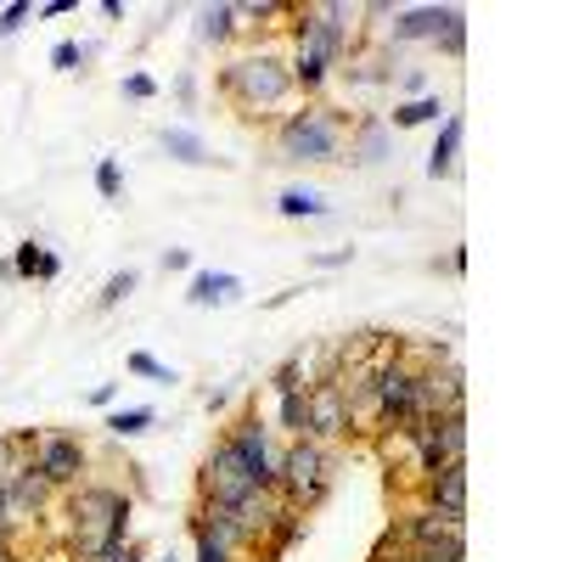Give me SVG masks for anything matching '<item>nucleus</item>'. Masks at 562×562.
<instances>
[{"mask_svg": "<svg viewBox=\"0 0 562 562\" xmlns=\"http://www.w3.org/2000/svg\"><path fill=\"white\" fill-rule=\"evenodd\" d=\"M119 540H130V495L108 484H74L68 495V546L79 562H102Z\"/></svg>", "mask_w": 562, "mask_h": 562, "instance_id": "1", "label": "nucleus"}, {"mask_svg": "<svg viewBox=\"0 0 562 562\" xmlns=\"http://www.w3.org/2000/svg\"><path fill=\"white\" fill-rule=\"evenodd\" d=\"M344 135L349 119L326 102H304L276 124V158L281 164H344Z\"/></svg>", "mask_w": 562, "mask_h": 562, "instance_id": "2", "label": "nucleus"}, {"mask_svg": "<svg viewBox=\"0 0 562 562\" xmlns=\"http://www.w3.org/2000/svg\"><path fill=\"white\" fill-rule=\"evenodd\" d=\"M220 90L231 97V108H243L248 119H270L281 102L293 97V74H288V57H281V52H254V57L225 63V74H220Z\"/></svg>", "mask_w": 562, "mask_h": 562, "instance_id": "3", "label": "nucleus"}, {"mask_svg": "<svg viewBox=\"0 0 562 562\" xmlns=\"http://www.w3.org/2000/svg\"><path fill=\"white\" fill-rule=\"evenodd\" d=\"M276 495L299 512H315L333 495V450L315 439H288V450L276 456Z\"/></svg>", "mask_w": 562, "mask_h": 562, "instance_id": "4", "label": "nucleus"}, {"mask_svg": "<svg viewBox=\"0 0 562 562\" xmlns=\"http://www.w3.org/2000/svg\"><path fill=\"white\" fill-rule=\"evenodd\" d=\"M360 7H304L299 12V45L315 52L326 68H344L355 57V34H360Z\"/></svg>", "mask_w": 562, "mask_h": 562, "instance_id": "5", "label": "nucleus"}, {"mask_svg": "<svg viewBox=\"0 0 562 562\" xmlns=\"http://www.w3.org/2000/svg\"><path fill=\"white\" fill-rule=\"evenodd\" d=\"M366 383H371V422H378L383 434L405 428L411 422V389H416V366L411 360H378L366 371Z\"/></svg>", "mask_w": 562, "mask_h": 562, "instance_id": "6", "label": "nucleus"}, {"mask_svg": "<svg viewBox=\"0 0 562 562\" xmlns=\"http://www.w3.org/2000/svg\"><path fill=\"white\" fill-rule=\"evenodd\" d=\"M225 439H231V450L243 456L254 490H276V456H281V450H276V439H270V422H265L259 411H243V416L225 428Z\"/></svg>", "mask_w": 562, "mask_h": 562, "instance_id": "7", "label": "nucleus"}, {"mask_svg": "<svg viewBox=\"0 0 562 562\" xmlns=\"http://www.w3.org/2000/svg\"><path fill=\"white\" fill-rule=\"evenodd\" d=\"M304 400H310V428H304V439L333 445V439H349V434H355V411H349V394H344L338 378L310 383Z\"/></svg>", "mask_w": 562, "mask_h": 562, "instance_id": "8", "label": "nucleus"}, {"mask_svg": "<svg viewBox=\"0 0 562 562\" xmlns=\"http://www.w3.org/2000/svg\"><path fill=\"white\" fill-rule=\"evenodd\" d=\"M394 540L405 551H439V557H467V540H461V524L456 518H439V512L416 506L411 518L394 524Z\"/></svg>", "mask_w": 562, "mask_h": 562, "instance_id": "9", "label": "nucleus"}, {"mask_svg": "<svg viewBox=\"0 0 562 562\" xmlns=\"http://www.w3.org/2000/svg\"><path fill=\"white\" fill-rule=\"evenodd\" d=\"M203 501H225V506H237L248 490H254V479H248V467H243V456L231 450V439L220 434L214 439V450L203 456Z\"/></svg>", "mask_w": 562, "mask_h": 562, "instance_id": "10", "label": "nucleus"}, {"mask_svg": "<svg viewBox=\"0 0 562 562\" xmlns=\"http://www.w3.org/2000/svg\"><path fill=\"white\" fill-rule=\"evenodd\" d=\"M34 467L52 490H74V484H85V445L74 434H45L34 445Z\"/></svg>", "mask_w": 562, "mask_h": 562, "instance_id": "11", "label": "nucleus"}, {"mask_svg": "<svg viewBox=\"0 0 562 562\" xmlns=\"http://www.w3.org/2000/svg\"><path fill=\"white\" fill-rule=\"evenodd\" d=\"M7 484V524H23V518H40L45 506H52V484L40 479V467H12V473H0Z\"/></svg>", "mask_w": 562, "mask_h": 562, "instance_id": "12", "label": "nucleus"}, {"mask_svg": "<svg viewBox=\"0 0 562 562\" xmlns=\"http://www.w3.org/2000/svg\"><path fill=\"white\" fill-rule=\"evenodd\" d=\"M422 506L461 524L467 518V461H445L439 473H428V484H422Z\"/></svg>", "mask_w": 562, "mask_h": 562, "instance_id": "13", "label": "nucleus"}, {"mask_svg": "<svg viewBox=\"0 0 562 562\" xmlns=\"http://www.w3.org/2000/svg\"><path fill=\"white\" fill-rule=\"evenodd\" d=\"M344 164H383V158H394V130H389V119L383 113H360L355 124H349V135H344Z\"/></svg>", "mask_w": 562, "mask_h": 562, "instance_id": "14", "label": "nucleus"}, {"mask_svg": "<svg viewBox=\"0 0 562 562\" xmlns=\"http://www.w3.org/2000/svg\"><path fill=\"white\" fill-rule=\"evenodd\" d=\"M461 7H394V45H416V40H439L450 23H461Z\"/></svg>", "mask_w": 562, "mask_h": 562, "instance_id": "15", "label": "nucleus"}, {"mask_svg": "<svg viewBox=\"0 0 562 562\" xmlns=\"http://www.w3.org/2000/svg\"><path fill=\"white\" fill-rule=\"evenodd\" d=\"M243 293V281L231 270H192V288H186V304L192 310H214V304H231Z\"/></svg>", "mask_w": 562, "mask_h": 562, "instance_id": "16", "label": "nucleus"}, {"mask_svg": "<svg viewBox=\"0 0 562 562\" xmlns=\"http://www.w3.org/2000/svg\"><path fill=\"white\" fill-rule=\"evenodd\" d=\"M461 113H445L439 119V140H434V153H428V180H450L456 164H461Z\"/></svg>", "mask_w": 562, "mask_h": 562, "instance_id": "17", "label": "nucleus"}, {"mask_svg": "<svg viewBox=\"0 0 562 562\" xmlns=\"http://www.w3.org/2000/svg\"><path fill=\"white\" fill-rule=\"evenodd\" d=\"M7 265H12V276H18V281H57V276H63V259H57L52 248H45V243H34V237H29V243H18V254H12Z\"/></svg>", "mask_w": 562, "mask_h": 562, "instance_id": "18", "label": "nucleus"}, {"mask_svg": "<svg viewBox=\"0 0 562 562\" xmlns=\"http://www.w3.org/2000/svg\"><path fill=\"white\" fill-rule=\"evenodd\" d=\"M158 147L175 158V164H192V169H203V164H214L209 158V140L198 135V130H180V124H169V130H158Z\"/></svg>", "mask_w": 562, "mask_h": 562, "instance_id": "19", "label": "nucleus"}, {"mask_svg": "<svg viewBox=\"0 0 562 562\" xmlns=\"http://www.w3.org/2000/svg\"><path fill=\"white\" fill-rule=\"evenodd\" d=\"M450 108L434 97V90H428V97H416V102H400L394 113H389V130H416V124H439Z\"/></svg>", "mask_w": 562, "mask_h": 562, "instance_id": "20", "label": "nucleus"}, {"mask_svg": "<svg viewBox=\"0 0 562 562\" xmlns=\"http://www.w3.org/2000/svg\"><path fill=\"white\" fill-rule=\"evenodd\" d=\"M276 209L288 214V220H321V214L333 209V203H326V198L315 192V186H288V192L276 198Z\"/></svg>", "mask_w": 562, "mask_h": 562, "instance_id": "21", "label": "nucleus"}, {"mask_svg": "<svg viewBox=\"0 0 562 562\" xmlns=\"http://www.w3.org/2000/svg\"><path fill=\"white\" fill-rule=\"evenodd\" d=\"M288 74H293V90H304V97H315V90H321L326 79H333V68H326L315 52H304V45L288 57Z\"/></svg>", "mask_w": 562, "mask_h": 562, "instance_id": "22", "label": "nucleus"}, {"mask_svg": "<svg viewBox=\"0 0 562 562\" xmlns=\"http://www.w3.org/2000/svg\"><path fill=\"white\" fill-rule=\"evenodd\" d=\"M265 540H270V557H281L288 546H299V540H304V512L281 501V512H276V524L265 529Z\"/></svg>", "mask_w": 562, "mask_h": 562, "instance_id": "23", "label": "nucleus"}, {"mask_svg": "<svg viewBox=\"0 0 562 562\" xmlns=\"http://www.w3.org/2000/svg\"><path fill=\"white\" fill-rule=\"evenodd\" d=\"M153 422H158L153 405H119V411L108 416V434H113V439H140V434L153 428Z\"/></svg>", "mask_w": 562, "mask_h": 562, "instance_id": "24", "label": "nucleus"}, {"mask_svg": "<svg viewBox=\"0 0 562 562\" xmlns=\"http://www.w3.org/2000/svg\"><path fill=\"white\" fill-rule=\"evenodd\" d=\"M276 428L288 434V439H304V428H310V400H304V389L281 394V405H276Z\"/></svg>", "mask_w": 562, "mask_h": 562, "instance_id": "25", "label": "nucleus"}, {"mask_svg": "<svg viewBox=\"0 0 562 562\" xmlns=\"http://www.w3.org/2000/svg\"><path fill=\"white\" fill-rule=\"evenodd\" d=\"M231 34H237V7H203V18H198V40H209V45H225Z\"/></svg>", "mask_w": 562, "mask_h": 562, "instance_id": "26", "label": "nucleus"}, {"mask_svg": "<svg viewBox=\"0 0 562 562\" xmlns=\"http://www.w3.org/2000/svg\"><path fill=\"white\" fill-rule=\"evenodd\" d=\"M135 288H140V276H135V270H119V276H108V288L97 293V310H119V304H124Z\"/></svg>", "mask_w": 562, "mask_h": 562, "instance_id": "27", "label": "nucleus"}, {"mask_svg": "<svg viewBox=\"0 0 562 562\" xmlns=\"http://www.w3.org/2000/svg\"><path fill=\"white\" fill-rule=\"evenodd\" d=\"M124 366L135 371V378H153V383H180V371H175V366H164V360H153L147 349H135Z\"/></svg>", "mask_w": 562, "mask_h": 562, "instance_id": "28", "label": "nucleus"}, {"mask_svg": "<svg viewBox=\"0 0 562 562\" xmlns=\"http://www.w3.org/2000/svg\"><path fill=\"white\" fill-rule=\"evenodd\" d=\"M192 535H198V557H192V562H237V551L220 546L209 529H198V524H192Z\"/></svg>", "mask_w": 562, "mask_h": 562, "instance_id": "29", "label": "nucleus"}, {"mask_svg": "<svg viewBox=\"0 0 562 562\" xmlns=\"http://www.w3.org/2000/svg\"><path fill=\"white\" fill-rule=\"evenodd\" d=\"M434 52H439V57H450V63H456V57H467V18H461V23H450V29L434 40Z\"/></svg>", "mask_w": 562, "mask_h": 562, "instance_id": "30", "label": "nucleus"}, {"mask_svg": "<svg viewBox=\"0 0 562 562\" xmlns=\"http://www.w3.org/2000/svg\"><path fill=\"white\" fill-rule=\"evenodd\" d=\"M97 192H102L108 203L124 192V169H119V158H102V164H97Z\"/></svg>", "mask_w": 562, "mask_h": 562, "instance_id": "31", "label": "nucleus"}, {"mask_svg": "<svg viewBox=\"0 0 562 562\" xmlns=\"http://www.w3.org/2000/svg\"><path fill=\"white\" fill-rule=\"evenodd\" d=\"M85 57H90V45H79V40H63L57 52H52V68H57V74H74Z\"/></svg>", "mask_w": 562, "mask_h": 562, "instance_id": "32", "label": "nucleus"}, {"mask_svg": "<svg viewBox=\"0 0 562 562\" xmlns=\"http://www.w3.org/2000/svg\"><path fill=\"white\" fill-rule=\"evenodd\" d=\"M299 378H304V355H293L288 366H281V371H276V383H270V389H276V394H293V389H304Z\"/></svg>", "mask_w": 562, "mask_h": 562, "instance_id": "33", "label": "nucleus"}, {"mask_svg": "<svg viewBox=\"0 0 562 562\" xmlns=\"http://www.w3.org/2000/svg\"><path fill=\"white\" fill-rule=\"evenodd\" d=\"M29 18H34V0H18V7H7V12H0V40H7V34H18Z\"/></svg>", "mask_w": 562, "mask_h": 562, "instance_id": "34", "label": "nucleus"}, {"mask_svg": "<svg viewBox=\"0 0 562 562\" xmlns=\"http://www.w3.org/2000/svg\"><path fill=\"white\" fill-rule=\"evenodd\" d=\"M124 97H130V102H153L158 85H153L147 74H124Z\"/></svg>", "mask_w": 562, "mask_h": 562, "instance_id": "35", "label": "nucleus"}, {"mask_svg": "<svg viewBox=\"0 0 562 562\" xmlns=\"http://www.w3.org/2000/svg\"><path fill=\"white\" fill-rule=\"evenodd\" d=\"M288 7H276V0H254V7H237V18H254V23H265V18H281Z\"/></svg>", "mask_w": 562, "mask_h": 562, "instance_id": "36", "label": "nucleus"}, {"mask_svg": "<svg viewBox=\"0 0 562 562\" xmlns=\"http://www.w3.org/2000/svg\"><path fill=\"white\" fill-rule=\"evenodd\" d=\"M416 97H428V74H422V68H405V102H416Z\"/></svg>", "mask_w": 562, "mask_h": 562, "instance_id": "37", "label": "nucleus"}, {"mask_svg": "<svg viewBox=\"0 0 562 562\" xmlns=\"http://www.w3.org/2000/svg\"><path fill=\"white\" fill-rule=\"evenodd\" d=\"M102 562H147V557H140V546H135V540H119Z\"/></svg>", "mask_w": 562, "mask_h": 562, "instance_id": "38", "label": "nucleus"}, {"mask_svg": "<svg viewBox=\"0 0 562 562\" xmlns=\"http://www.w3.org/2000/svg\"><path fill=\"white\" fill-rule=\"evenodd\" d=\"M68 12H79L74 0H45V7H34V18H68Z\"/></svg>", "mask_w": 562, "mask_h": 562, "instance_id": "39", "label": "nucleus"}, {"mask_svg": "<svg viewBox=\"0 0 562 562\" xmlns=\"http://www.w3.org/2000/svg\"><path fill=\"white\" fill-rule=\"evenodd\" d=\"M164 270L186 276V270H192V254H186V248H169V254H164Z\"/></svg>", "mask_w": 562, "mask_h": 562, "instance_id": "40", "label": "nucleus"}, {"mask_svg": "<svg viewBox=\"0 0 562 562\" xmlns=\"http://www.w3.org/2000/svg\"><path fill=\"white\" fill-rule=\"evenodd\" d=\"M113 400H119V383H97V389H90V405H102V411H108Z\"/></svg>", "mask_w": 562, "mask_h": 562, "instance_id": "41", "label": "nucleus"}, {"mask_svg": "<svg viewBox=\"0 0 562 562\" xmlns=\"http://www.w3.org/2000/svg\"><path fill=\"white\" fill-rule=\"evenodd\" d=\"M400 562H467V557H439V551H400Z\"/></svg>", "mask_w": 562, "mask_h": 562, "instance_id": "42", "label": "nucleus"}, {"mask_svg": "<svg viewBox=\"0 0 562 562\" xmlns=\"http://www.w3.org/2000/svg\"><path fill=\"white\" fill-rule=\"evenodd\" d=\"M315 265H321V270H338V265H349V248H333V254H315Z\"/></svg>", "mask_w": 562, "mask_h": 562, "instance_id": "43", "label": "nucleus"}, {"mask_svg": "<svg viewBox=\"0 0 562 562\" xmlns=\"http://www.w3.org/2000/svg\"><path fill=\"white\" fill-rule=\"evenodd\" d=\"M12 524H7V484H0V535H7Z\"/></svg>", "mask_w": 562, "mask_h": 562, "instance_id": "44", "label": "nucleus"}, {"mask_svg": "<svg viewBox=\"0 0 562 562\" xmlns=\"http://www.w3.org/2000/svg\"><path fill=\"white\" fill-rule=\"evenodd\" d=\"M0 562H18V557H12V546H0Z\"/></svg>", "mask_w": 562, "mask_h": 562, "instance_id": "45", "label": "nucleus"}, {"mask_svg": "<svg viewBox=\"0 0 562 562\" xmlns=\"http://www.w3.org/2000/svg\"><path fill=\"white\" fill-rule=\"evenodd\" d=\"M164 562H180V557H175V551H169V557H164Z\"/></svg>", "mask_w": 562, "mask_h": 562, "instance_id": "46", "label": "nucleus"}]
</instances>
